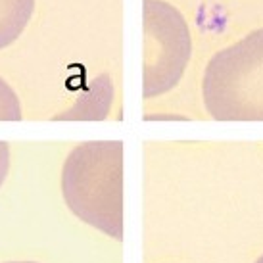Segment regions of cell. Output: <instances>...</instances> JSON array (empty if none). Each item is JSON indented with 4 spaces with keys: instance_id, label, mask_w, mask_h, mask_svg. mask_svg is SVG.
<instances>
[{
    "instance_id": "6da1fadb",
    "label": "cell",
    "mask_w": 263,
    "mask_h": 263,
    "mask_svg": "<svg viewBox=\"0 0 263 263\" xmlns=\"http://www.w3.org/2000/svg\"><path fill=\"white\" fill-rule=\"evenodd\" d=\"M67 208L116 240H123V142L92 140L75 146L62 169Z\"/></svg>"
},
{
    "instance_id": "7a4b0ae2",
    "label": "cell",
    "mask_w": 263,
    "mask_h": 263,
    "mask_svg": "<svg viewBox=\"0 0 263 263\" xmlns=\"http://www.w3.org/2000/svg\"><path fill=\"white\" fill-rule=\"evenodd\" d=\"M202 98L215 121H263V29L252 31L210 60Z\"/></svg>"
},
{
    "instance_id": "3957f363",
    "label": "cell",
    "mask_w": 263,
    "mask_h": 263,
    "mask_svg": "<svg viewBox=\"0 0 263 263\" xmlns=\"http://www.w3.org/2000/svg\"><path fill=\"white\" fill-rule=\"evenodd\" d=\"M142 96L156 98L181 81L192 54V39L183 14L163 0L142 2Z\"/></svg>"
},
{
    "instance_id": "277c9868",
    "label": "cell",
    "mask_w": 263,
    "mask_h": 263,
    "mask_svg": "<svg viewBox=\"0 0 263 263\" xmlns=\"http://www.w3.org/2000/svg\"><path fill=\"white\" fill-rule=\"evenodd\" d=\"M33 10L35 0H0V50L22 35Z\"/></svg>"
},
{
    "instance_id": "5b68a950",
    "label": "cell",
    "mask_w": 263,
    "mask_h": 263,
    "mask_svg": "<svg viewBox=\"0 0 263 263\" xmlns=\"http://www.w3.org/2000/svg\"><path fill=\"white\" fill-rule=\"evenodd\" d=\"M22 119V104L12 87L4 79H0V121H20Z\"/></svg>"
},
{
    "instance_id": "8992f818",
    "label": "cell",
    "mask_w": 263,
    "mask_h": 263,
    "mask_svg": "<svg viewBox=\"0 0 263 263\" xmlns=\"http://www.w3.org/2000/svg\"><path fill=\"white\" fill-rule=\"evenodd\" d=\"M8 171H10V144L0 140V186L6 181Z\"/></svg>"
},
{
    "instance_id": "52a82bcc",
    "label": "cell",
    "mask_w": 263,
    "mask_h": 263,
    "mask_svg": "<svg viewBox=\"0 0 263 263\" xmlns=\"http://www.w3.org/2000/svg\"><path fill=\"white\" fill-rule=\"evenodd\" d=\"M8 263H37V261H8Z\"/></svg>"
},
{
    "instance_id": "ba28073f",
    "label": "cell",
    "mask_w": 263,
    "mask_h": 263,
    "mask_svg": "<svg viewBox=\"0 0 263 263\" xmlns=\"http://www.w3.org/2000/svg\"><path fill=\"white\" fill-rule=\"evenodd\" d=\"M256 263H263V256L261 257H259V259H257V261Z\"/></svg>"
}]
</instances>
